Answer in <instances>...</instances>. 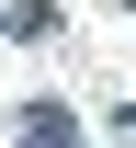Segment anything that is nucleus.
<instances>
[{
    "mask_svg": "<svg viewBox=\"0 0 136 148\" xmlns=\"http://www.w3.org/2000/svg\"><path fill=\"white\" fill-rule=\"evenodd\" d=\"M23 148H79V125H68L57 103H34V114H23Z\"/></svg>",
    "mask_w": 136,
    "mask_h": 148,
    "instance_id": "nucleus-1",
    "label": "nucleus"
}]
</instances>
